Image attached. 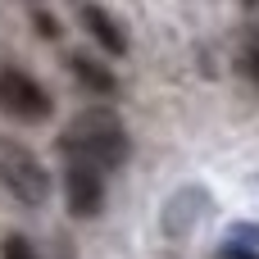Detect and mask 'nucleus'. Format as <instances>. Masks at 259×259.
I'll return each mask as SVG.
<instances>
[{"label":"nucleus","instance_id":"obj_1","mask_svg":"<svg viewBox=\"0 0 259 259\" xmlns=\"http://www.w3.org/2000/svg\"><path fill=\"white\" fill-rule=\"evenodd\" d=\"M59 146H64L68 159H82V164H91L100 173L123 168L127 155H132V141H127L123 118L114 109H105V105H91V109L73 114L68 127H64V137H59Z\"/></svg>","mask_w":259,"mask_h":259},{"label":"nucleus","instance_id":"obj_2","mask_svg":"<svg viewBox=\"0 0 259 259\" xmlns=\"http://www.w3.org/2000/svg\"><path fill=\"white\" fill-rule=\"evenodd\" d=\"M0 187L27 205V209H41L50 200V168L41 164V155L14 137H0Z\"/></svg>","mask_w":259,"mask_h":259},{"label":"nucleus","instance_id":"obj_3","mask_svg":"<svg viewBox=\"0 0 259 259\" xmlns=\"http://www.w3.org/2000/svg\"><path fill=\"white\" fill-rule=\"evenodd\" d=\"M55 109V100L46 96V87L23 73V68H0V114L14 123H46Z\"/></svg>","mask_w":259,"mask_h":259},{"label":"nucleus","instance_id":"obj_4","mask_svg":"<svg viewBox=\"0 0 259 259\" xmlns=\"http://www.w3.org/2000/svg\"><path fill=\"white\" fill-rule=\"evenodd\" d=\"M64 196H68L73 219H96L105 209V173L82 159H68L64 164Z\"/></svg>","mask_w":259,"mask_h":259},{"label":"nucleus","instance_id":"obj_5","mask_svg":"<svg viewBox=\"0 0 259 259\" xmlns=\"http://www.w3.org/2000/svg\"><path fill=\"white\" fill-rule=\"evenodd\" d=\"M82 23H87V32L105 46V55H127V32L118 27L114 14H105L100 5H82Z\"/></svg>","mask_w":259,"mask_h":259},{"label":"nucleus","instance_id":"obj_6","mask_svg":"<svg viewBox=\"0 0 259 259\" xmlns=\"http://www.w3.org/2000/svg\"><path fill=\"white\" fill-rule=\"evenodd\" d=\"M68 68H73V77H77L87 91H100V96L114 91V73H105L96 59H87V55H68Z\"/></svg>","mask_w":259,"mask_h":259},{"label":"nucleus","instance_id":"obj_7","mask_svg":"<svg viewBox=\"0 0 259 259\" xmlns=\"http://www.w3.org/2000/svg\"><path fill=\"white\" fill-rule=\"evenodd\" d=\"M0 259H36V250H32V241H27V237L9 232V237L0 241Z\"/></svg>","mask_w":259,"mask_h":259},{"label":"nucleus","instance_id":"obj_8","mask_svg":"<svg viewBox=\"0 0 259 259\" xmlns=\"http://www.w3.org/2000/svg\"><path fill=\"white\" fill-rule=\"evenodd\" d=\"M219 259H259V250H250V246H241V241H228V246L219 250Z\"/></svg>","mask_w":259,"mask_h":259},{"label":"nucleus","instance_id":"obj_9","mask_svg":"<svg viewBox=\"0 0 259 259\" xmlns=\"http://www.w3.org/2000/svg\"><path fill=\"white\" fill-rule=\"evenodd\" d=\"M36 32H41L46 41H55V36H59V23H55L50 14H41V9H36Z\"/></svg>","mask_w":259,"mask_h":259},{"label":"nucleus","instance_id":"obj_10","mask_svg":"<svg viewBox=\"0 0 259 259\" xmlns=\"http://www.w3.org/2000/svg\"><path fill=\"white\" fill-rule=\"evenodd\" d=\"M246 73L259 82V32H255V41H250V50H246Z\"/></svg>","mask_w":259,"mask_h":259},{"label":"nucleus","instance_id":"obj_11","mask_svg":"<svg viewBox=\"0 0 259 259\" xmlns=\"http://www.w3.org/2000/svg\"><path fill=\"white\" fill-rule=\"evenodd\" d=\"M246 5H255V0H246Z\"/></svg>","mask_w":259,"mask_h":259}]
</instances>
